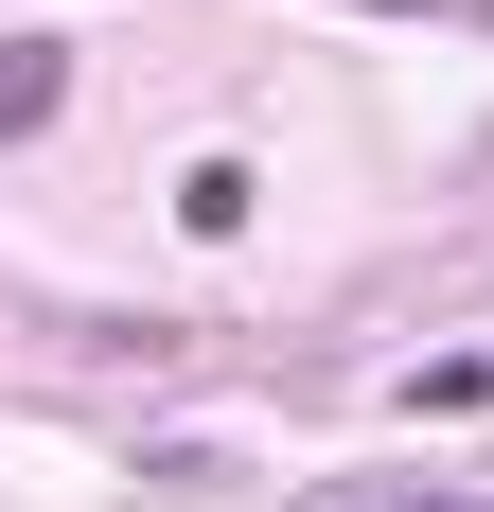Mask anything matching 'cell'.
<instances>
[{
	"mask_svg": "<svg viewBox=\"0 0 494 512\" xmlns=\"http://www.w3.org/2000/svg\"><path fill=\"white\" fill-rule=\"evenodd\" d=\"M53 106H71V53H53V36H0V142H36Z\"/></svg>",
	"mask_w": 494,
	"mask_h": 512,
	"instance_id": "6da1fadb",
	"label": "cell"
},
{
	"mask_svg": "<svg viewBox=\"0 0 494 512\" xmlns=\"http://www.w3.org/2000/svg\"><path fill=\"white\" fill-rule=\"evenodd\" d=\"M177 230H247V159H195L177 177Z\"/></svg>",
	"mask_w": 494,
	"mask_h": 512,
	"instance_id": "7a4b0ae2",
	"label": "cell"
},
{
	"mask_svg": "<svg viewBox=\"0 0 494 512\" xmlns=\"http://www.w3.org/2000/svg\"><path fill=\"white\" fill-rule=\"evenodd\" d=\"M353 512H494V495H353Z\"/></svg>",
	"mask_w": 494,
	"mask_h": 512,
	"instance_id": "3957f363",
	"label": "cell"
}]
</instances>
